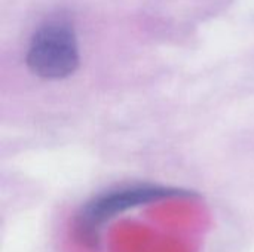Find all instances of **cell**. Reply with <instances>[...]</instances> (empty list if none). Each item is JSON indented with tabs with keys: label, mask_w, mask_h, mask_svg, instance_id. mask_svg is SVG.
<instances>
[{
	"label": "cell",
	"mask_w": 254,
	"mask_h": 252,
	"mask_svg": "<svg viewBox=\"0 0 254 252\" xmlns=\"http://www.w3.org/2000/svg\"><path fill=\"white\" fill-rule=\"evenodd\" d=\"M195 193L159 184H132L106 190L80 206L73 220V236L86 248H95L103 227L119 214L165 199L192 198Z\"/></svg>",
	"instance_id": "cell-1"
},
{
	"label": "cell",
	"mask_w": 254,
	"mask_h": 252,
	"mask_svg": "<svg viewBox=\"0 0 254 252\" xmlns=\"http://www.w3.org/2000/svg\"><path fill=\"white\" fill-rule=\"evenodd\" d=\"M27 65L42 79H64L79 67V46L73 28L65 24L51 22L42 25L31 37Z\"/></svg>",
	"instance_id": "cell-2"
}]
</instances>
